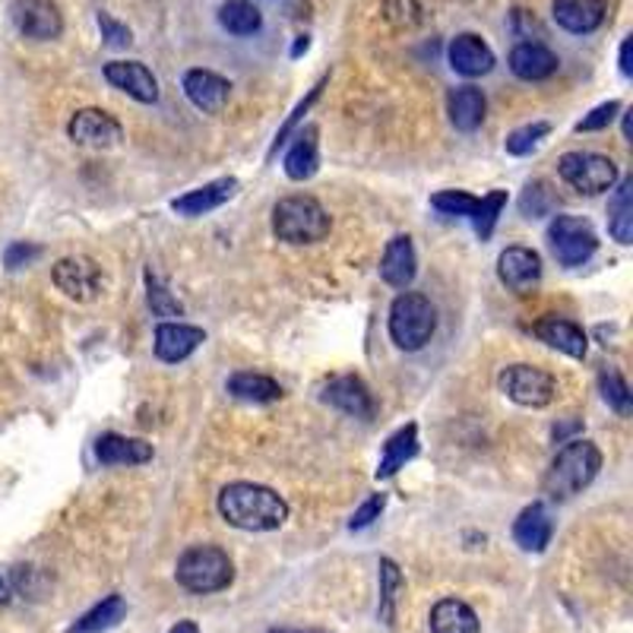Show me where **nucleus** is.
Wrapping results in <instances>:
<instances>
[{
    "label": "nucleus",
    "mask_w": 633,
    "mask_h": 633,
    "mask_svg": "<svg viewBox=\"0 0 633 633\" xmlns=\"http://www.w3.org/2000/svg\"><path fill=\"white\" fill-rule=\"evenodd\" d=\"M219 513L222 520L244 529V533H272L285 526L289 520V503L279 498L267 485L254 482H232L219 491Z\"/></svg>",
    "instance_id": "nucleus-1"
},
{
    "label": "nucleus",
    "mask_w": 633,
    "mask_h": 633,
    "mask_svg": "<svg viewBox=\"0 0 633 633\" xmlns=\"http://www.w3.org/2000/svg\"><path fill=\"white\" fill-rule=\"evenodd\" d=\"M601 468V450L593 440H567L558 450V457L551 460V466L545 472V495L551 500H570L580 495L583 488H589L596 482Z\"/></svg>",
    "instance_id": "nucleus-2"
},
{
    "label": "nucleus",
    "mask_w": 633,
    "mask_h": 633,
    "mask_svg": "<svg viewBox=\"0 0 633 633\" xmlns=\"http://www.w3.org/2000/svg\"><path fill=\"white\" fill-rule=\"evenodd\" d=\"M330 226V212L314 197H282L272 206V234L285 244H317Z\"/></svg>",
    "instance_id": "nucleus-3"
},
{
    "label": "nucleus",
    "mask_w": 633,
    "mask_h": 633,
    "mask_svg": "<svg viewBox=\"0 0 633 633\" xmlns=\"http://www.w3.org/2000/svg\"><path fill=\"white\" fill-rule=\"evenodd\" d=\"M178 583L194 593V596H209V593H222L234 580L232 558L216 548V545H194L178 558V570H174Z\"/></svg>",
    "instance_id": "nucleus-4"
},
{
    "label": "nucleus",
    "mask_w": 633,
    "mask_h": 633,
    "mask_svg": "<svg viewBox=\"0 0 633 633\" xmlns=\"http://www.w3.org/2000/svg\"><path fill=\"white\" fill-rule=\"evenodd\" d=\"M437 330V311L431 299L422 292H402L400 299L390 304V339L402 352H418L431 342Z\"/></svg>",
    "instance_id": "nucleus-5"
},
{
    "label": "nucleus",
    "mask_w": 633,
    "mask_h": 633,
    "mask_svg": "<svg viewBox=\"0 0 633 633\" xmlns=\"http://www.w3.org/2000/svg\"><path fill=\"white\" fill-rule=\"evenodd\" d=\"M558 174L580 194H605L618 184V166L599 153H564L558 159Z\"/></svg>",
    "instance_id": "nucleus-6"
},
{
    "label": "nucleus",
    "mask_w": 633,
    "mask_h": 633,
    "mask_svg": "<svg viewBox=\"0 0 633 633\" xmlns=\"http://www.w3.org/2000/svg\"><path fill=\"white\" fill-rule=\"evenodd\" d=\"M548 244L564 267H583L599 251L593 226L580 216H555V222L548 226Z\"/></svg>",
    "instance_id": "nucleus-7"
},
{
    "label": "nucleus",
    "mask_w": 633,
    "mask_h": 633,
    "mask_svg": "<svg viewBox=\"0 0 633 633\" xmlns=\"http://www.w3.org/2000/svg\"><path fill=\"white\" fill-rule=\"evenodd\" d=\"M500 390L507 393V400H513L516 405L526 409H545L548 402L555 400L558 384L548 370L533 365H510L503 367L500 374Z\"/></svg>",
    "instance_id": "nucleus-8"
},
{
    "label": "nucleus",
    "mask_w": 633,
    "mask_h": 633,
    "mask_svg": "<svg viewBox=\"0 0 633 633\" xmlns=\"http://www.w3.org/2000/svg\"><path fill=\"white\" fill-rule=\"evenodd\" d=\"M13 26L33 41H51L64 33V13L54 0H13Z\"/></svg>",
    "instance_id": "nucleus-9"
},
{
    "label": "nucleus",
    "mask_w": 633,
    "mask_h": 633,
    "mask_svg": "<svg viewBox=\"0 0 633 633\" xmlns=\"http://www.w3.org/2000/svg\"><path fill=\"white\" fill-rule=\"evenodd\" d=\"M70 139L89 149H111L124 139V127L101 108H80L68 124Z\"/></svg>",
    "instance_id": "nucleus-10"
},
{
    "label": "nucleus",
    "mask_w": 633,
    "mask_h": 633,
    "mask_svg": "<svg viewBox=\"0 0 633 633\" xmlns=\"http://www.w3.org/2000/svg\"><path fill=\"white\" fill-rule=\"evenodd\" d=\"M54 285L73 301H96L101 292V269L89 257H64L51 269Z\"/></svg>",
    "instance_id": "nucleus-11"
},
{
    "label": "nucleus",
    "mask_w": 633,
    "mask_h": 633,
    "mask_svg": "<svg viewBox=\"0 0 633 633\" xmlns=\"http://www.w3.org/2000/svg\"><path fill=\"white\" fill-rule=\"evenodd\" d=\"M498 279L516 295H529L541 282V257L533 247H507L498 257Z\"/></svg>",
    "instance_id": "nucleus-12"
},
{
    "label": "nucleus",
    "mask_w": 633,
    "mask_h": 633,
    "mask_svg": "<svg viewBox=\"0 0 633 633\" xmlns=\"http://www.w3.org/2000/svg\"><path fill=\"white\" fill-rule=\"evenodd\" d=\"M105 80L114 89L127 93L139 105H156L159 101V80L153 76V70L139 64V61H111V64H105Z\"/></svg>",
    "instance_id": "nucleus-13"
},
{
    "label": "nucleus",
    "mask_w": 633,
    "mask_h": 633,
    "mask_svg": "<svg viewBox=\"0 0 633 633\" xmlns=\"http://www.w3.org/2000/svg\"><path fill=\"white\" fill-rule=\"evenodd\" d=\"M447 61H450V68L457 70L460 76H468V80L491 73L495 64H498V58H495V51L488 48V41L475 33L457 35V38L450 41V48H447Z\"/></svg>",
    "instance_id": "nucleus-14"
},
{
    "label": "nucleus",
    "mask_w": 633,
    "mask_h": 633,
    "mask_svg": "<svg viewBox=\"0 0 633 633\" xmlns=\"http://www.w3.org/2000/svg\"><path fill=\"white\" fill-rule=\"evenodd\" d=\"M181 86H184V96L191 99V105L206 114H219L229 105V93H232V83L212 70H187Z\"/></svg>",
    "instance_id": "nucleus-15"
},
{
    "label": "nucleus",
    "mask_w": 633,
    "mask_h": 633,
    "mask_svg": "<svg viewBox=\"0 0 633 633\" xmlns=\"http://www.w3.org/2000/svg\"><path fill=\"white\" fill-rule=\"evenodd\" d=\"M555 23L570 35H589L608 16V0H555Z\"/></svg>",
    "instance_id": "nucleus-16"
},
{
    "label": "nucleus",
    "mask_w": 633,
    "mask_h": 633,
    "mask_svg": "<svg viewBox=\"0 0 633 633\" xmlns=\"http://www.w3.org/2000/svg\"><path fill=\"white\" fill-rule=\"evenodd\" d=\"M206 342V333L200 327H191V324H159L156 327V355L168 362V365H178L184 358H191L197 349Z\"/></svg>",
    "instance_id": "nucleus-17"
},
{
    "label": "nucleus",
    "mask_w": 633,
    "mask_h": 633,
    "mask_svg": "<svg viewBox=\"0 0 633 633\" xmlns=\"http://www.w3.org/2000/svg\"><path fill=\"white\" fill-rule=\"evenodd\" d=\"M324 402H330L333 409L345 412V415H355V418H374V397L365 387V380L355 374L330 380L324 390Z\"/></svg>",
    "instance_id": "nucleus-18"
},
{
    "label": "nucleus",
    "mask_w": 633,
    "mask_h": 633,
    "mask_svg": "<svg viewBox=\"0 0 633 633\" xmlns=\"http://www.w3.org/2000/svg\"><path fill=\"white\" fill-rule=\"evenodd\" d=\"M234 194H238V181H234V178H219V181H209V184H203L197 191H191V194L171 200V209H174L178 216L197 219V216H206V212L226 206Z\"/></svg>",
    "instance_id": "nucleus-19"
},
{
    "label": "nucleus",
    "mask_w": 633,
    "mask_h": 633,
    "mask_svg": "<svg viewBox=\"0 0 633 633\" xmlns=\"http://www.w3.org/2000/svg\"><path fill=\"white\" fill-rule=\"evenodd\" d=\"M507 64L513 70V76H520V80H526V83H538V80H548L555 70H558V54L551 51V48H545V45H538V41H520L513 51H510V58H507Z\"/></svg>",
    "instance_id": "nucleus-20"
},
{
    "label": "nucleus",
    "mask_w": 633,
    "mask_h": 633,
    "mask_svg": "<svg viewBox=\"0 0 633 633\" xmlns=\"http://www.w3.org/2000/svg\"><path fill=\"white\" fill-rule=\"evenodd\" d=\"M418 272V257H415V244L409 234H397L380 260V279L393 289H405Z\"/></svg>",
    "instance_id": "nucleus-21"
},
{
    "label": "nucleus",
    "mask_w": 633,
    "mask_h": 633,
    "mask_svg": "<svg viewBox=\"0 0 633 633\" xmlns=\"http://www.w3.org/2000/svg\"><path fill=\"white\" fill-rule=\"evenodd\" d=\"M101 466H143L153 460V443L124 437V434H101L96 443Z\"/></svg>",
    "instance_id": "nucleus-22"
},
{
    "label": "nucleus",
    "mask_w": 633,
    "mask_h": 633,
    "mask_svg": "<svg viewBox=\"0 0 633 633\" xmlns=\"http://www.w3.org/2000/svg\"><path fill=\"white\" fill-rule=\"evenodd\" d=\"M533 333L538 336L545 345L564 352L570 358H586V352H589V339H586V333H583L576 324L564 320V317H545V320H538L533 327Z\"/></svg>",
    "instance_id": "nucleus-23"
},
{
    "label": "nucleus",
    "mask_w": 633,
    "mask_h": 633,
    "mask_svg": "<svg viewBox=\"0 0 633 633\" xmlns=\"http://www.w3.org/2000/svg\"><path fill=\"white\" fill-rule=\"evenodd\" d=\"M551 533H555V523H551L545 503L526 507V510L516 516V523H513V541H516L523 551H533V555L545 551V548L551 545Z\"/></svg>",
    "instance_id": "nucleus-24"
},
{
    "label": "nucleus",
    "mask_w": 633,
    "mask_h": 633,
    "mask_svg": "<svg viewBox=\"0 0 633 633\" xmlns=\"http://www.w3.org/2000/svg\"><path fill=\"white\" fill-rule=\"evenodd\" d=\"M485 111H488V99H485V93L475 89V86H460V89H453L450 99H447L450 124H453L457 131H463V134H472V131L482 127Z\"/></svg>",
    "instance_id": "nucleus-25"
},
{
    "label": "nucleus",
    "mask_w": 633,
    "mask_h": 633,
    "mask_svg": "<svg viewBox=\"0 0 633 633\" xmlns=\"http://www.w3.org/2000/svg\"><path fill=\"white\" fill-rule=\"evenodd\" d=\"M418 457V425H405L393 434L387 443H384V457H380V466H377V482L380 478H393L409 460Z\"/></svg>",
    "instance_id": "nucleus-26"
},
{
    "label": "nucleus",
    "mask_w": 633,
    "mask_h": 633,
    "mask_svg": "<svg viewBox=\"0 0 633 633\" xmlns=\"http://www.w3.org/2000/svg\"><path fill=\"white\" fill-rule=\"evenodd\" d=\"M431 631L434 633H478V614L460 599H440L431 608Z\"/></svg>",
    "instance_id": "nucleus-27"
},
{
    "label": "nucleus",
    "mask_w": 633,
    "mask_h": 633,
    "mask_svg": "<svg viewBox=\"0 0 633 633\" xmlns=\"http://www.w3.org/2000/svg\"><path fill=\"white\" fill-rule=\"evenodd\" d=\"M226 390L232 393L234 400L257 402V405L282 400V387H279L272 377H267V374H254V370L232 374V377H229V384H226Z\"/></svg>",
    "instance_id": "nucleus-28"
},
{
    "label": "nucleus",
    "mask_w": 633,
    "mask_h": 633,
    "mask_svg": "<svg viewBox=\"0 0 633 633\" xmlns=\"http://www.w3.org/2000/svg\"><path fill=\"white\" fill-rule=\"evenodd\" d=\"M317 168H320L317 127H307V131H301L299 139H295V146H292L289 156H285V174H289L292 181H307V178L317 174Z\"/></svg>",
    "instance_id": "nucleus-29"
},
{
    "label": "nucleus",
    "mask_w": 633,
    "mask_h": 633,
    "mask_svg": "<svg viewBox=\"0 0 633 633\" xmlns=\"http://www.w3.org/2000/svg\"><path fill=\"white\" fill-rule=\"evenodd\" d=\"M124 614H127V601L124 596H108V599H101L99 605H93L68 633H105L111 631V628H118L121 621H124Z\"/></svg>",
    "instance_id": "nucleus-30"
},
{
    "label": "nucleus",
    "mask_w": 633,
    "mask_h": 633,
    "mask_svg": "<svg viewBox=\"0 0 633 633\" xmlns=\"http://www.w3.org/2000/svg\"><path fill=\"white\" fill-rule=\"evenodd\" d=\"M219 26L232 35H254L264 26V13L251 0H226L219 7Z\"/></svg>",
    "instance_id": "nucleus-31"
},
{
    "label": "nucleus",
    "mask_w": 633,
    "mask_h": 633,
    "mask_svg": "<svg viewBox=\"0 0 633 633\" xmlns=\"http://www.w3.org/2000/svg\"><path fill=\"white\" fill-rule=\"evenodd\" d=\"M608 232L618 244L633 241V178H624L614 200L608 206Z\"/></svg>",
    "instance_id": "nucleus-32"
},
{
    "label": "nucleus",
    "mask_w": 633,
    "mask_h": 633,
    "mask_svg": "<svg viewBox=\"0 0 633 633\" xmlns=\"http://www.w3.org/2000/svg\"><path fill=\"white\" fill-rule=\"evenodd\" d=\"M400 589H402L400 567L393 564L390 558H380V608H377V614H380V621H384L387 628H393Z\"/></svg>",
    "instance_id": "nucleus-33"
},
{
    "label": "nucleus",
    "mask_w": 633,
    "mask_h": 633,
    "mask_svg": "<svg viewBox=\"0 0 633 633\" xmlns=\"http://www.w3.org/2000/svg\"><path fill=\"white\" fill-rule=\"evenodd\" d=\"M503 206H507V191H491L488 197H482V200L475 203V209H472L468 219H472L475 234H478L482 241H488V238L495 234V226H498Z\"/></svg>",
    "instance_id": "nucleus-34"
},
{
    "label": "nucleus",
    "mask_w": 633,
    "mask_h": 633,
    "mask_svg": "<svg viewBox=\"0 0 633 633\" xmlns=\"http://www.w3.org/2000/svg\"><path fill=\"white\" fill-rule=\"evenodd\" d=\"M599 390H601V400L608 402L618 415H631L633 412V393L631 387H628V380L618 374V370H601L599 374Z\"/></svg>",
    "instance_id": "nucleus-35"
},
{
    "label": "nucleus",
    "mask_w": 633,
    "mask_h": 633,
    "mask_svg": "<svg viewBox=\"0 0 633 633\" xmlns=\"http://www.w3.org/2000/svg\"><path fill=\"white\" fill-rule=\"evenodd\" d=\"M548 134H551V124L535 121V124H526V127H516L513 134L507 136V139H503V149H507L510 156H529L535 146H538Z\"/></svg>",
    "instance_id": "nucleus-36"
},
{
    "label": "nucleus",
    "mask_w": 633,
    "mask_h": 633,
    "mask_svg": "<svg viewBox=\"0 0 633 633\" xmlns=\"http://www.w3.org/2000/svg\"><path fill=\"white\" fill-rule=\"evenodd\" d=\"M327 83H330V76H320V83H317V86H314V89H311V93H307V96H304V99H301L299 105H295V111L289 114V121H285V124L279 127V134H276V139H272V149H269V156H276V149H279V146H282V143L289 139V134H292V131L299 127L301 118H304V114L311 111V105H314V101L320 99V93H324V86H327Z\"/></svg>",
    "instance_id": "nucleus-37"
},
{
    "label": "nucleus",
    "mask_w": 633,
    "mask_h": 633,
    "mask_svg": "<svg viewBox=\"0 0 633 633\" xmlns=\"http://www.w3.org/2000/svg\"><path fill=\"white\" fill-rule=\"evenodd\" d=\"M475 203L478 197H472L466 191H440V194H434L431 206L437 212H443V216H472V209H475Z\"/></svg>",
    "instance_id": "nucleus-38"
},
{
    "label": "nucleus",
    "mask_w": 633,
    "mask_h": 633,
    "mask_svg": "<svg viewBox=\"0 0 633 633\" xmlns=\"http://www.w3.org/2000/svg\"><path fill=\"white\" fill-rule=\"evenodd\" d=\"M551 206H555V194L548 191V184L545 181H535L526 187V194H523V200H520V209L529 216V219H538V216H548L551 212Z\"/></svg>",
    "instance_id": "nucleus-39"
},
{
    "label": "nucleus",
    "mask_w": 633,
    "mask_h": 633,
    "mask_svg": "<svg viewBox=\"0 0 633 633\" xmlns=\"http://www.w3.org/2000/svg\"><path fill=\"white\" fill-rule=\"evenodd\" d=\"M146 289H149V307H153L159 317H181V304L168 295L166 289H162V282H159L153 272H146Z\"/></svg>",
    "instance_id": "nucleus-40"
},
{
    "label": "nucleus",
    "mask_w": 633,
    "mask_h": 633,
    "mask_svg": "<svg viewBox=\"0 0 633 633\" xmlns=\"http://www.w3.org/2000/svg\"><path fill=\"white\" fill-rule=\"evenodd\" d=\"M621 111V101H605L599 108H593L580 124H576V134H596V131H605Z\"/></svg>",
    "instance_id": "nucleus-41"
},
{
    "label": "nucleus",
    "mask_w": 633,
    "mask_h": 633,
    "mask_svg": "<svg viewBox=\"0 0 633 633\" xmlns=\"http://www.w3.org/2000/svg\"><path fill=\"white\" fill-rule=\"evenodd\" d=\"M384 507H387V495H370V498L352 513V520H349V529L352 533H362L367 526H374L377 520H380V513H384Z\"/></svg>",
    "instance_id": "nucleus-42"
},
{
    "label": "nucleus",
    "mask_w": 633,
    "mask_h": 633,
    "mask_svg": "<svg viewBox=\"0 0 633 633\" xmlns=\"http://www.w3.org/2000/svg\"><path fill=\"white\" fill-rule=\"evenodd\" d=\"M96 23H99L105 45H111V48H127V45L134 41L131 29H127L124 23H118L114 16H108V13H99V16H96Z\"/></svg>",
    "instance_id": "nucleus-43"
},
{
    "label": "nucleus",
    "mask_w": 633,
    "mask_h": 633,
    "mask_svg": "<svg viewBox=\"0 0 633 633\" xmlns=\"http://www.w3.org/2000/svg\"><path fill=\"white\" fill-rule=\"evenodd\" d=\"M387 20L393 26H415L422 20V7L418 0H387Z\"/></svg>",
    "instance_id": "nucleus-44"
},
{
    "label": "nucleus",
    "mask_w": 633,
    "mask_h": 633,
    "mask_svg": "<svg viewBox=\"0 0 633 633\" xmlns=\"http://www.w3.org/2000/svg\"><path fill=\"white\" fill-rule=\"evenodd\" d=\"M41 257V247L38 244H29V241H16V244H10L7 247V254H3V267L7 269H20V267H29L33 260Z\"/></svg>",
    "instance_id": "nucleus-45"
},
{
    "label": "nucleus",
    "mask_w": 633,
    "mask_h": 633,
    "mask_svg": "<svg viewBox=\"0 0 633 633\" xmlns=\"http://www.w3.org/2000/svg\"><path fill=\"white\" fill-rule=\"evenodd\" d=\"M631 51H633V41L631 38H624V41H621V73H624V76H633Z\"/></svg>",
    "instance_id": "nucleus-46"
},
{
    "label": "nucleus",
    "mask_w": 633,
    "mask_h": 633,
    "mask_svg": "<svg viewBox=\"0 0 633 633\" xmlns=\"http://www.w3.org/2000/svg\"><path fill=\"white\" fill-rule=\"evenodd\" d=\"M580 428H583L580 422H567V425H561V428H555V440H564L567 434L580 431Z\"/></svg>",
    "instance_id": "nucleus-47"
},
{
    "label": "nucleus",
    "mask_w": 633,
    "mask_h": 633,
    "mask_svg": "<svg viewBox=\"0 0 633 633\" xmlns=\"http://www.w3.org/2000/svg\"><path fill=\"white\" fill-rule=\"evenodd\" d=\"M168 633H200V628H197L194 621H178V624H174Z\"/></svg>",
    "instance_id": "nucleus-48"
},
{
    "label": "nucleus",
    "mask_w": 633,
    "mask_h": 633,
    "mask_svg": "<svg viewBox=\"0 0 633 633\" xmlns=\"http://www.w3.org/2000/svg\"><path fill=\"white\" fill-rule=\"evenodd\" d=\"M307 45H311V41H307V35H301L299 41H295V48H292V58H299L301 51H307Z\"/></svg>",
    "instance_id": "nucleus-49"
},
{
    "label": "nucleus",
    "mask_w": 633,
    "mask_h": 633,
    "mask_svg": "<svg viewBox=\"0 0 633 633\" xmlns=\"http://www.w3.org/2000/svg\"><path fill=\"white\" fill-rule=\"evenodd\" d=\"M3 601H10V586H7V580H0V605Z\"/></svg>",
    "instance_id": "nucleus-50"
},
{
    "label": "nucleus",
    "mask_w": 633,
    "mask_h": 633,
    "mask_svg": "<svg viewBox=\"0 0 633 633\" xmlns=\"http://www.w3.org/2000/svg\"><path fill=\"white\" fill-rule=\"evenodd\" d=\"M269 633H324V631H269Z\"/></svg>",
    "instance_id": "nucleus-51"
}]
</instances>
